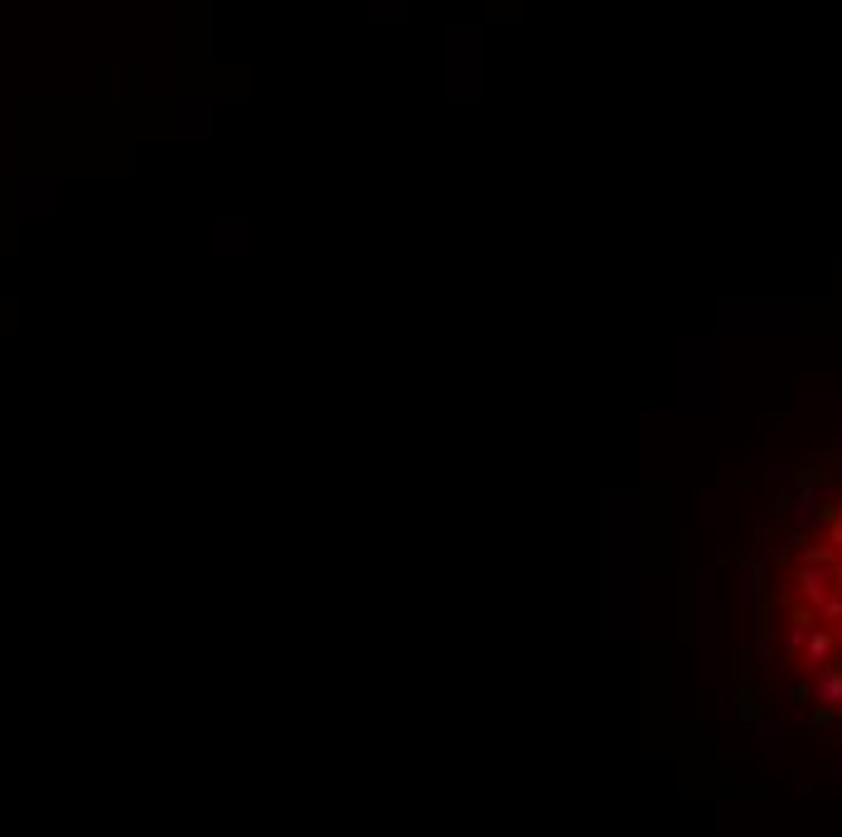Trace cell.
I'll return each instance as SVG.
<instances>
[{
	"instance_id": "obj_1",
	"label": "cell",
	"mask_w": 842,
	"mask_h": 837,
	"mask_svg": "<svg viewBox=\"0 0 842 837\" xmlns=\"http://www.w3.org/2000/svg\"><path fill=\"white\" fill-rule=\"evenodd\" d=\"M799 591H804V601L818 610V605L828 601V595L838 591V586H833V576H828L823 566H808V562H804V566H799Z\"/></svg>"
},
{
	"instance_id": "obj_2",
	"label": "cell",
	"mask_w": 842,
	"mask_h": 837,
	"mask_svg": "<svg viewBox=\"0 0 842 837\" xmlns=\"http://www.w3.org/2000/svg\"><path fill=\"white\" fill-rule=\"evenodd\" d=\"M808 697H814L823 711H838L842 707V668H818V673H814V692H808Z\"/></svg>"
},
{
	"instance_id": "obj_3",
	"label": "cell",
	"mask_w": 842,
	"mask_h": 837,
	"mask_svg": "<svg viewBox=\"0 0 842 837\" xmlns=\"http://www.w3.org/2000/svg\"><path fill=\"white\" fill-rule=\"evenodd\" d=\"M828 654H833V634H828V629H808V639H804V664H808V668H823Z\"/></svg>"
},
{
	"instance_id": "obj_4",
	"label": "cell",
	"mask_w": 842,
	"mask_h": 837,
	"mask_svg": "<svg viewBox=\"0 0 842 837\" xmlns=\"http://www.w3.org/2000/svg\"><path fill=\"white\" fill-rule=\"evenodd\" d=\"M804 562H808V566H833V562H838V552H833V547H808Z\"/></svg>"
}]
</instances>
